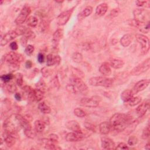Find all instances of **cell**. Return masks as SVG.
Wrapping results in <instances>:
<instances>
[{
  "label": "cell",
  "instance_id": "11",
  "mask_svg": "<svg viewBox=\"0 0 150 150\" xmlns=\"http://www.w3.org/2000/svg\"><path fill=\"white\" fill-rule=\"evenodd\" d=\"M31 9L29 6H25L21 11L19 14L16 17L15 19V23L17 25H21L23 23L26 19H28V17L30 13Z\"/></svg>",
  "mask_w": 150,
  "mask_h": 150
},
{
  "label": "cell",
  "instance_id": "4",
  "mask_svg": "<svg viewBox=\"0 0 150 150\" xmlns=\"http://www.w3.org/2000/svg\"><path fill=\"white\" fill-rule=\"evenodd\" d=\"M70 83L74 86L77 93H80L83 95L87 94L88 93V87L86 83L81 79V78L73 76L70 79Z\"/></svg>",
  "mask_w": 150,
  "mask_h": 150
},
{
  "label": "cell",
  "instance_id": "59",
  "mask_svg": "<svg viewBox=\"0 0 150 150\" xmlns=\"http://www.w3.org/2000/svg\"><path fill=\"white\" fill-rule=\"evenodd\" d=\"M145 148L146 149H148V150H149V149H150V145H149V142H148V143L145 145Z\"/></svg>",
  "mask_w": 150,
  "mask_h": 150
},
{
  "label": "cell",
  "instance_id": "10",
  "mask_svg": "<svg viewBox=\"0 0 150 150\" xmlns=\"http://www.w3.org/2000/svg\"><path fill=\"white\" fill-rule=\"evenodd\" d=\"M74 8V7L62 12L57 17V19H56L57 23L60 26H63V25H64L66 23H67V22L69 21L70 18L71 16Z\"/></svg>",
  "mask_w": 150,
  "mask_h": 150
},
{
  "label": "cell",
  "instance_id": "5",
  "mask_svg": "<svg viewBox=\"0 0 150 150\" xmlns=\"http://www.w3.org/2000/svg\"><path fill=\"white\" fill-rule=\"evenodd\" d=\"M150 67V59L147 58L141 63L138 64L137 66L134 67L130 73L132 76H138L145 71H146Z\"/></svg>",
  "mask_w": 150,
  "mask_h": 150
},
{
  "label": "cell",
  "instance_id": "49",
  "mask_svg": "<svg viewBox=\"0 0 150 150\" xmlns=\"http://www.w3.org/2000/svg\"><path fill=\"white\" fill-rule=\"evenodd\" d=\"M50 141L55 142V143H57L58 142V139H59V137L56 134H51L49 135V138H48Z\"/></svg>",
  "mask_w": 150,
  "mask_h": 150
},
{
  "label": "cell",
  "instance_id": "44",
  "mask_svg": "<svg viewBox=\"0 0 150 150\" xmlns=\"http://www.w3.org/2000/svg\"><path fill=\"white\" fill-rule=\"evenodd\" d=\"M34 46L31 45H28L26 46L25 49V52L27 55H30L34 51Z\"/></svg>",
  "mask_w": 150,
  "mask_h": 150
},
{
  "label": "cell",
  "instance_id": "37",
  "mask_svg": "<svg viewBox=\"0 0 150 150\" xmlns=\"http://www.w3.org/2000/svg\"><path fill=\"white\" fill-rule=\"evenodd\" d=\"M14 77L15 79L16 83L19 86H22L23 84V75L21 73H17L15 74Z\"/></svg>",
  "mask_w": 150,
  "mask_h": 150
},
{
  "label": "cell",
  "instance_id": "53",
  "mask_svg": "<svg viewBox=\"0 0 150 150\" xmlns=\"http://www.w3.org/2000/svg\"><path fill=\"white\" fill-rule=\"evenodd\" d=\"M37 59H38V61L39 63H42L45 61V56H44V54L42 53H39L38 54Z\"/></svg>",
  "mask_w": 150,
  "mask_h": 150
},
{
  "label": "cell",
  "instance_id": "48",
  "mask_svg": "<svg viewBox=\"0 0 150 150\" xmlns=\"http://www.w3.org/2000/svg\"><path fill=\"white\" fill-rule=\"evenodd\" d=\"M41 72L43 76V77H47L49 76L51 74V71L50 69H47V67H43L42 69L41 70Z\"/></svg>",
  "mask_w": 150,
  "mask_h": 150
},
{
  "label": "cell",
  "instance_id": "43",
  "mask_svg": "<svg viewBox=\"0 0 150 150\" xmlns=\"http://www.w3.org/2000/svg\"><path fill=\"white\" fill-rule=\"evenodd\" d=\"M23 36H26L28 40L29 39H35V38L36 36L35 33L33 31H32L31 30H30L29 29L27 30V32L25 33V35Z\"/></svg>",
  "mask_w": 150,
  "mask_h": 150
},
{
  "label": "cell",
  "instance_id": "18",
  "mask_svg": "<svg viewBox=\"0 0 150 150\" xmlns=\"http://www.w3.org/2000/svg\"><path fill=\"white\" fill-rule=\"evenodd\" d=\"M149 108V101H144L136 109L137 114L139 117H142Z\"/></svg>",
  "mask_w": 150,
  "mask_h": 150
},
{
  "label": "cell",
  "instance_id": "12",
  "mask_svg": "<svg viewBox=\"0 0 150 150\" xmlns=\"http://www.w3.org/2000/svg\"><path fill=\"white\" fill-rule=\"evenodd\" d=\"M19 35L17 33V32L15 30H11L6 33H5L4 36L1 38V42H0V45L1 46H4L8 44L9 42L15 39L17 36H18Z\"/></svg>",
  "mask_w": 150,
  "mask_h": 150
},
{
  "label": "cell",
  "instance_id": "22",
  "mask_svg": "<svg viewBox=\"0 0 150 150\" xmlns=\"http://www.w3.org/2000/svg\"><path fill=\"white\" fill-rule=\"evenodd\" d=\"M99 131L103 135L108 134L111 130V126L109 122L104 121L100 124L99 125Z\"/></svg>",
  "mask_w": 150,
  "mask_h": 150
},
{
  "label": "cell",
  "instance_id": "34",
  "mask_svg": "<svg viewBox=\"0 0 150 150\" xmlns=\"http://www.w3.org/2000/svg\"><path fill=\"white\" fill-rule=\"evenodd\" d=\"M72 60L73 62L77 63H80L83 60V56L82 54L79 52H74L71 56Z\"/></svg>",
  "mask_w": 150,
  "mask_h": 150
},
{
  "label": "cell",
  "instance_id": "54",
  "mask_svg": "<svg viewBox=\"0 0 150 150\" xmlns=\"http://www.w3.org/2000/svg\"><path fill=\"white\" fill-rule=\"evenodd\" d=\"M120 13V9L119 8H115V9H113L111 13H110V15L112 16H115L117 15H118V13Z\"/></svg>",
  "mask_w": 150,
  "mask_h": 150
},
{
  "label": "cell",
  "instance_id": "60",
  "mask_svg": "<svg viewBox=\"0 0 150 150\" xmlns=\"http://www.w3.org/2000/svg\"><path fill=\"white\" fill-rule=\"evenodd\" d=\"M56 2H59V3H62L63 1H56Z\"/></svg>",
  "mask_w": 150,
  "mask_h": 150
},
{
  "label": "cell",
  "instance_id": "38",
  "mask_svg": "<svg viewBox=\"0 0 150 150\" xmlns=\"http://www.w3.org/2000/svg\"><path fill=\"white\" fill-rule=\"evenodd\" d=\"M54 64V56L52 54H49L46 56V65L48 67Z\"/></svg>",
  "mask_w": 150,
  "mask_h": 150
},
{
  "label": "cell",
  "instance_id": "27",
  "mask_svg": "<svg viewBox=\"0 0 150 150\" xmlns=\"http://www.w3.org/2000/svg\"><path fill=\"white\" fill-rule=\"evenodd\" d=\"M132 42V36L129 34L124 35L120 39V43L124 47L128 46Z\"/></svg>",
  "mask_w": 150,
  "mask_h": 150
},
{
  "label": "cell",
  "instance_id": "21",
  "mask_svg": "<svg viewBox=\"0 0 150 150\" xmlns=\"http://www.w3.org/2000/svg\"><path fill=\"white\" fill-rule=\"evenodd\" d=\"M99 71L104 76H110L111 74V69L110 64L106 62L102 63L99 67Z\"/></svg>",
  "mask_w": 150,
  "mask_h": 150
},
{
  "label": "cell",
  "instance_id": "55",
  "mask_svg": "<svg viewBox=\"0 0 150 150\" xmlns=\"http://www.w3.org/2000/svg\"><path fill=\"white\" fill-rule=\"evenodd\" d=\"M61 62V57L59 55L54 56V64L58 66Z\"/></svg>",
  "mask_w": 150,
  "mask_h": 150
},
{
  "label": "cell",
  "instance_id": "7",
  "mask_svg": "<svg viewBox=\"0 0 150 150\" xmlns=\"http://www.w3.org/2000/svg\"><path fill=\"white\" fill-rule=\"evenodd\" d=\"M138 42L141 46V50L144 54H146L149 50V38L144 35L138 33L135 35Z\"/></svg>",
  "mask_w": 150,
  "mask_h": 150
},
{
  "label": "cell",
  "instance_id": "23",
  "mask_svg": "<svg viewBox=\"0 0 150 150\" xmlns=\"http://www.w3.org/2000/svg\"><path fill=\"white\" fill-rule=\"evenodd\" d=\"M134 94V93H133L132 90L129 89H126L121 93V98L125 103L128 102L131 100V98L133 97Z\"/></svg>",
  "mask_w": 150,
  "mask_h": 150
},
{
  "label": "cell",
  "instance_id": "1",
  "mask_svg": "<svg viewBox=\"0 0 150 150\" xmlns=\"http://www.w3.org/2000/svg\"><path fill=\"white\" fill-rule=\"evenodd\" d=\"M131 120V117L128 114L116 113L111 117L109 122L111 129L115 132H120L125 129Z\"/></svg>",
  "mask_w": 150,
  "mask_h": 150
},
{
  "label": "cell",
  "instance_id": "41",
  "mask_svg": "<svg viewBox=\"0 0 150 150\" xmlns=\"http://www.w3.org/2000/svg\"><path fill=\"white\" fill-rule=\"evenodd\" d=\"M138 138L135 136H130L128 139V144L129 146H132L138 143Z\"/></svg>",
  "mask_w": 150,
  "mask_h": 150
},
{
  "label": "cell",
  "instance_id": "39",
  "mask_svg": "<svg viewBox=\"0 0 150 150\" xmlns=\"http://www.w3.org/2000/svg\"><path fill=\"white\" fill-rule=\"evenodd\" d=\"M74 114L78 117H84L86 115V114L84 111L80 108H76L74 110Z\"/></svg>",
  "mask_w": 150,
  "mask_h": 150
},
{
  "label": "cell",
  "instance_id": "58",
  "mask_svg": "<svg viewBox=\"0 0 150 150\" xmlns=\"http://www.w3.org/2000/svg\"><path fill=\"white\" fill-rule=\"evenodd\" d=\"M15 99H16V100H18V101H21V98H22V96H21V95L20 93H16L15 94Z\"/></svg>",
  "mask_w": 150,
  "mask_h": 150
},
{
  "label": "cell",
  "instance_id": "25",
  "mask_svg": "<svg viewBox=\"0 0 150 150\" xmlns=\"http://www.w3.org/2000/svg\"><path fill=\"white\" fill-rule=\"evenodd\" d=\"M138 123H139V121L137 120H132L129 122V124H128V125L127 126V127L123 131L125 132V134H130L135 129V128L137 127Z\"/></svg>",
  "mask_w": 150,
  "mask_h": 150
},
{
  "label": "cell",
  "instance_id": "15",
  "mask_svg": "<svg viewBox=\"0 0 150 150\" xmlns=\"http://www.w3.org/2000/svg\"><path fill=\"white\" fill-rule=\"evenodd\" d=\"M101 145L105 149H115L116 148L115 142L111 138L106 137L101 138Z\"/></svg>",
  "mask_w": 150,
  "mask_h": 150
},
{
  "label": "cell",
  "instance_id": "31",
  "mask_svg": "<svg viewBox=\"0 0 150 150\" xmlns=\"http://www.w3.org/2000/svg\"><path fill=\"white\" fill-rule=\"evenodd\" d=\"M4 89L6 91H8V93H15L16 90V84L14 83L11 82V81L8 82V83H4Z\"/></svg>",
  "mask_w": 150,
  "mask_h": 150
},
{
  "label": "cell",
  "instance_id": "35",
  "mask_svg": "<svg viewBox=\"0 0 150 150\" xmlns=\"http://www.w3.org/2000/svg\"><path fill=\"white\" fill-rule=\"evenodd\" d=\"M142 100V98L141 97L137 96V97H133L131 98V100L128 101V104L131 107L135 106L136 105L139 104Z\"/></svg>",
  "mask_w": 150,
  "mask_h": 150
},
{
  "label": "cell",
  "instance_id": "2",
  "mask_svg": "<svg viewBox=\"0 0 150 150\" xmlns=\"http://www.w3.org/2000/svg\"><path fill=\"white\" fill-rule=\"evenodd\" d=\"M24 60L23 56L15 52H11L4 54L2 58L4 62L8 63L12 67H19L20 63Z\"/></svg>",
  "mask_w": 150,
  "mask_h": 150
},
{
  "label": "cell",
  "instance_id": "19",
  "mask_svg": "<svg viewBox=\"0 0 150 150\" xmlns=\"http://www.w3.org/2000/svg\"><path fill=\"white\" fill-rule=\"evenodd\" d=\"M66 127L69 129L76 132H82L80 124L77 121L75 120L69 121L66 123Z\"/></svg>",
  "mask_w": 150,
  "mask_h": 150
},
{
  "label": "cell",
  "instance_id": "26",
  "mask_svg": "<svg viewBox=\"0 0 150 150\" xmlns=\"http://www.w3.org/2000/svg\"><path fill=\"white\" fill-rule=\"evenodd\" d=\"M110 67L115 69H119L122 68L124 65V62L122 60L117 59H112L110 63Z\"/></svg>",
  "mask_w": 150,
  "mask_h": 150
},
{
  "label": "cell",
  "instance_id": "29",
  "mask_svg": "<svg viewBox=\"0 0 150 150\" xmlns=\"http://www.w3.org/2000/svg\"><path fill=\"white\" fill-rule=\"evenodd\" d=\"M45 97V91L39 89L35 88L34 89V98L36 101H40Z\"/></svg>",
  "mask_w": 150,
  "mask_h": 150
},
{
  "label": "cell",
  "instance_id": "51",
  "mask_svg": "<svg viewBox=\"0 0 150 150\" xmlns=\"http://www.w3.org/2000/svg\"><path fill=\"white\" fill-rule=\"evenodd\" d=\"M128 147L124 142H120L115 148V149H128Z\"/></svg>",
  "mask_w": 150,
  "mask_h": 150
},
{
  "label": "cell",
  "instance_id": "46",
  "mask_svg": "<svg viewBox=\"0 0 150 150\" xmlns=\"http://www.w3.org/2000/svg\"><path fill=\"white\" fill-rule=\"evenodd\" d=\"M36 87L37 88H39V89H40V90H42L43 91H45V81L43 80H40L38 83L36 84Z\"/></svg>",
  "mask_w": 150,
  "mask_h": 150
},
{
  "label": "cell",
  "instance_id": "20",
  "mask_svg": "<svg viewBox=\"0 0 150 150\" xmlns=\"http://www.w3.org/2000/svg\"><path fill=\"white\" fill-rule=\"evenodd\" d=\"M23 93L27 98L30 101H34V89H33L30 86H24L22 88Z\"/></svg>",
  "mask_w": 150,
  "mask_h": 150
},
{
  "label": "cell",
  "instance_id": "36",
  "mask_svg": "<svg viewBox=\"0 0 150 150\" xmlns=\"http://www.w3.org/2000/svg\"><path fill=\"white\" fill-rule=\"evenodd\" d=\"M13 77H14V75H13L12 73H8V74H3L1 76V79L4 83L10 82L11 80L12 79H13Z\"/></svg>",
  "mask_w": 150,
  "mask_h": 150
},
{
  "label": "cell",
  "instance_id": "3",
  "mask_svg": "<svg viewBox=\"0 0 150 150\" xmlns=\"http://www.w3.org/2000/svg\"><path fill=\"white\" fill-rule=\"evenodd\" d=\"M89 84L93 86H101L110 87L113 84V79L104 76L93 77L89 79Z\"/></svg>",
  "mask_w": 150,
  "mask_h": 150
},
{
  "label": "cell",
  "instance_id": "47",
  "mask_svg": "<svg viewBox=\"0 0 150 150\" xmlns=\"http://www.w3.org/2000/svg\"><path fill=\"white\" fill-rule=\"evenodd\" d=\"M52 84H53V86H54L55 88H57V89L59 88V87H60V83H59V79H58L57 76H55L53 77V80H52Z\"/></svg>",
  "mask_w": 150,
  "mask_h": 150
},
{
  "label": "cell",
  "instance_id": "6",
  "mask_svg": "<svg viewBox=\"0 0 150 150\" xmlns=\"http://www.w3.org/2000/svg\"><path fill=\"white\" fill-rule=\"evenodd\" d=\"M101 101V98L98 96L92 97H84L81 99L80 103L82 106L89 108L97 107Z\"/></svg>",
  "mask_w": 150,
  "mask_h": 150
},
{
  "label": "cell",
  "instance_id": "30",
  "mask_svg": "<svg viewBox=\"0 0 150 150\" xmlns=\"http://www.w3.org/2000/svg\"><path fill=\"white\" fill-rule=\"evenodd\" d=\"M35 129L38 132H42L45 129L46 125L43 121L41 120H36L34 122Z\"/></svg>",
  "mask_w": 150,
  "mask_h": 150
},
{
  "label": "cell",
  "instance_id": "40",
  "mask_svg": "<svg viewBox=\"0 0 150 150\" xmlns=\"http://www.w3.org/2000/svg\"><path fill=\"white\" fill-rule=\"evenodd\" d=\"M150 135V130H149V126H147L146 127H145L144 130L142 131V138L144 139H147L148 138H149Z\"/></svg>",
  "mask_w": 150,
  "mask_h": 150
},
{
  "label": "cell",
  "instance_id": "42",
  "mask_svg": "<svg viewBox=\"0 0 150 150\" xmlns=\"http://www.w3.org/2000/svg\"><path fill=\"white\" fill-rule=\"evenodd\" d=\"M84 125L87 130L90 131H93V132L96 131V127L93 124H91L90 122H86L84 124Z\"/></svg>",
  "mask_w": 150,
  "mask_h": 150
},
{
  "label": "cell",
  "instance_id": "56",
  "mask_svg": "<svg viewBox=\"0 0 150 150\" xmlns=\"http://www.w3.org/2000/svg\"><path fill=\"white\" fill-rule=\"evenodd\" d=\"M28 40V38H27L26 36H25L23 35V36H22V37L21 38V42L22 45V46L26 45V43H27Z\"/></svg>",
  "mask_w": 150,
  "mask_h": 150
},
{
  "label": "cell",
  "instance_id": "33",
  "mask_svg": "<svg viewBox=\"0 0 150 150\" xmlns=\"http://www.w3.org/2000/svg\"><path fill=\"white\" fill-rule=\"evenodd\" d=\"M38 21L36 17L34 16H31L29 18H28V19H27L26 23L29 26L34 28V27H36V25H38Z\"/></svg>",
  "mask_w": 150,
  "mask_h": 150
},
{
  "label": "cell",
  "instance_id": "8",
  "mask_svg": "<svg viewBox=\"0 0 150 150\" xmlns=\"http://www.w3.org/2000/svg\"><path fill=\"white\" fill-rule=\"evenodd\" d=\"M17 136V132H10L4 131L2 135L1 139L4 141L7 146L11 147L15 144Z\"/></svg>",
  "mask_w": 150,
  "mask_h": 150
},
{
  "label": "cell",
  "instance_id": "14",
  "mask_svg": "<svg viewBox=\"0 0 150 150\" xmlns=\"http://www.w3.org/2000/svg\"><path fill=\"white\" fill-rule=\"evenodd\" d=\"M149 79H142L139 81H138L133 87L132 90L134 94L139 93L144 89H145L149 84Z\"/></svg>",
  "mask_w": 150,
  "mask_h": 150
},
{
  "label": "cell",
  "instance_id": "50",
  "mask_svg": "<svg viewBox=\"0 0 150 150\" xmlns=\"http://www.w3.org/2000/svg\"><path fill=\"white\" fill-rule=\"evenodd\" d=\"M135 3L138 6H142L144 5H148L149 6V2L148 1H137Z\"/></svg>",
  "mask_w": 150,
  "mask_h": 150
},
{
  "label": "cell",
  "instance_id": "13",
  "mask_svg": "<svg viewBox=\"0 0 150 150\" xmlns=\"http://www.w3.org/2000/svg\"><path fill=\"white\" fill-rule=\"evenodd\" d=\"M84 138V134L83 132H70L66 134V140L68 142H77L83 139Z\"/></svg>",
  "mask_w": 150,
  "mask_h": 150
},
{
  "label": "cell",
  "instance_id": "45",
  "mask_svg": "<svg viewBox=\"0 0 150 150\" xmlns=\"http://www.w3.org/2000/svg\"><path fill=\"white\" fill-rule=\"evenodd\" d=\"M73 76H76V77H80V78L84 77L83 73L82 71H81L80 70H79L76 68L73 69Z\"/></svg>",
  "mask_w": 150,
  "mask_h": 150
},
{
  "label": "cell",
  "instance_id": "52",
  "mask_svg": "<svg viewBox=\"0 0 150 150\" xmlns=\"http://www.w3.org/2000/svg\"><path fill=\"white\" fill-rule=\"evenodd\" d=\"M9 47H10V48H11L12 50H13V51L16 50L18 49V44H17L16 42H15V41L11 42L10 44H9Z\"/></svg>",
  "mask_w": 150,
  "mask_h": 150
},
{
  "label": "cell",
  "instance_id": "17",
  "mask_svg": "<svg viewBox=\"0 0 150 150\" xmlns=\"http://www.w3.org/2000/svg\"><path fill=\"white\" fill-rule=\"evenodd\" d=\"M63 35V30L62 29H57L53 35L52 45L54 48H56Z\"/></svg>",
  "mask_w": 150,
  "mask_h": 150
},
{
  "label": "cell",
  "instance_id": "16",
  "mask_svg": "<svg viewBox=\"0 0 150 150\" xmlns=\"http://www.w3.org/2000/svg\"><path fill=\"white\" fill-rule=\"evenodd\" d=\"M132 25H134L135 27H137L139 30V31H141L142 33H147L149 31V28H150L149 21L146 22H138L133 19Z\"/></svg>",
  "mask_w": 150,
  "mask_h": 150
},
{
  "label": "cell",
  "instance_id": "24",
  "mask_svg": "<svg viewBox=\"0 0 150 150\" xmlns=\"http://www.w3.org/2000/svg\"><path fill=\"white\" fill-rule=\"evenodd\" d=\"M108 6L106 3H102L98 5L96 9V14L98 16H103L107 11Z\"/></svg>",
  "mask_w": 150,
  "mask_h": 150
},
{
  "label": "cell",
  "instance_id": "32",
  "mask_svg": "<svg viewBox=\"0 0 150 150\" xmlns=\"http://www.w3.org/2000/svg\"><path fill=\"white\" fill-rule=\"evenodd\" d=\"M39 110L43 114H49L51 112L50 107L44 101L40 102L38 105Z\"/></svg>",
  "mask_w": 150,
  "mask_h": 150
},
{
  "label": "cell",
  "instance_id": "28",
  "mask_svg": "<svg viewBox=\"0 0 150 150\" xmlns=\"http://www.w3.org/2000/svg\"><path fill=\"white\" fill-rule=\"evenodd\" d=\"M93 12V8L90 6H86L84 10L79 14L78 15V18L79 19H82L83 18H85V17H87L89 15H90Z\"/></svg>",
  "mask_w": 150,
  "mask_h": 150
},
{
  "label": "cell",
  "instance_id": "57",
  "mask_svg": "<svg viewBox=\"0 0 150 150\" xmlns=\"http://www.w3.org/2000/svg\"><path fill=\"white\" fill-rule=\"evenodd\" d=\"M32 66V62L30 60H27L25 62V67L27 69H30Z\"/></svg>",
  "mask_w": 150,
  "mask_h": 150
},
{
  "label": "cell",
  "instance_id": "9",
  "mask_svg": "<svg viewBox=\"0 0 150 150\" xmlns=\"http://www.w3.org/2000/svg\"><path fill=\"white\" fill-rule=\"evenodd\" d=\"M134 20L142 22H148L149 18V14L148 11L144 9H136L134 11Z\"/></svg>",
  "mask_w": 150,
  "mask_h": 150
}]
</instances>
